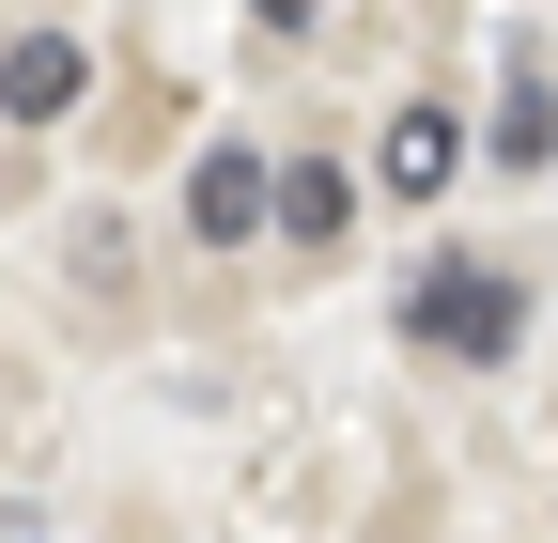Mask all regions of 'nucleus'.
Here are the masks:
<instances>
[{"instance_id": "1", "label": "nucleus", "mask_w": 558, "mask_h": 543, "mask_svg": "<svg viewBox=\"0 0 558 543\" xmlns=\"http://www.w3.org/2000/svg\"><path fill=\"white\" fill-rule=\"evenodd\" d=\"M512 326H527V295L497 280V264H435V280L403 295V342H418V358H450V373H497V358H512Z\"/></svg>"}, {"instance_id": "2", "label": "nucleus", "mask_w": 558, "mask_h": 543, "mask_svg": "<svg viewBox=\"0 0 558 543\" xmlns=\"http://www.w3.org/2000/svg\"><path fill=\"white\" fill-rule=\"evenodd\" d=\"M264 218H279V171H264L248 141H218V156L186 171V233H202V249H248Z\"/></svg>"}, {"instance_id": "3", "label": "nucleus", "mask_w": 558, "mask_h": 543, "mask_svg": "<svg viewBox=\"0 0 558 543\" xmlns=\"http://www.w3.org/2000/svg\"><path fill=\"white\" fill-rule=\"evenodd\" d=\"M78 94H94V47L78 32H16V47H0V109H16V124H62Z\"/></svg>"}, {"instance_id": "4", "label": "nucleus", "mask_w": 558, "mask_h": 543, "mask_svg": "<svg viewBox=\"0 0 558 543\" xmlns=\"http://www.w3.org/2000/svg\"><path fill=\"white\" fill-rule=\"evenodd\" d=\"M450 156H465V124H450L435 94H403V109H388V171H373V186H388V202H435Z\"/></svg>"}, {"instance_id": "5", "label": "nucleus", "mask_w": 558, "mask_h": 543, "mask_svg": "<svg viewBox=\"0 0 558 543\" xmlns=\"http://www.w3.org/2000/svg\"><path fill=\"white\" fill-rule=\"evenodd\" d=\"M558 156V79H543V47L497 62V171H543Z\"/></svg>"}, {"instance_id": "6", "label": "nucleus", "mask_w": 558, "mask_h": 543, "mask_svg": "<svg viewBox=\"0 0 558 543\" xmlns=\"http://www.w3.org/2000/svg\"><path fill=\"white\" fill-rule=\"evenodd\" d=\"M341 218H357V171H326V156L279 171V233H295V249H341Z\"/></svg>"}, {"instance_id": "7", "label": "nucleus", "mask_w": 558, "mask_h": 543, "mask_svg": "<svg viewBox=\"0 0 558 543\" xmlns=\"http://www.w3.org/2000/svg\"><path fill=\"white\" fill-rule=\"evenodd\" d=\"M248 16H264V32H311V16H326V0H248Z\"/></svg>"}, {"instance_id": "8", "label": "nucleus", "mask_w": 558, "mask_h": 543, "mask_svg": "<svg viewBox=\"0 0 558 543\" xmlns=\"http://www.w3.org/2000/svg\"><path fill=\"white\" fill-rule=\"evenodd\" d=\"M0 186H16V171H0Z\"/></svg>"}]
</instances>
